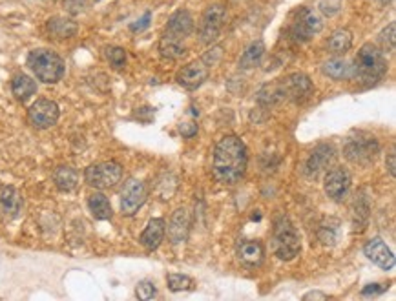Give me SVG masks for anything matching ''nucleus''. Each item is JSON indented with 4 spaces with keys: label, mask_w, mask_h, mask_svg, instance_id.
<instances>
[{
    "label": "nucleus",
    "mask_w": 396,
    "mask_h": 301,
    "mask_svg": "<svg viewBox=\"0 0 396 301\" xmlns=\"http://www.w3.org/2000/svg\"><path fill=\"white\" fill-rule=\"evenodd\" d=\"M247 146L236 135H226L214 148L212 170L219 183L236 184L247 172Z\"/></svg>",
    "instance_id": "1"
},
{
    "label": "nucleus",
    "mask_w": 396,
    "mask_h": 301,
    "mask_svg": "<svg viewBox=\"0 0 396 301\" xmlns=\"http://www.w3.org/2000/svg\"><path fill=\"white\" fill-rule=\"evenodd\" d=\"M386 71L387 61L378 46L371 43L363 44L353 64V79H358L365 85H374L386 75Z\"/></svg>",
    "instance_id": "2"
},
{
    "label": "nucleus",
    "mask_w": 396,
    "mask_h": 301,
    "mask_svg": "<svg viewBox=\"0 0 396 301\" xmlns=\"http://www.w3.org/2000/svg\"><path fill=\"white\" fill-rule=\"evenodd\" d=\"M28 66L34 71V75L46 85L59 82L64 77V70H66L62 57L53 50H47V47H37L29 53Z\"/></svg>",
    "instance_id": "3"
},
{
    "label": "nucleus",
    "mask_w": 396,
    "mask_h": 301,
    "mask_svg": "<svg viewBox=\"0 0 396 301\" xmlns=\"http://www.w3.org/2000/svg\"><path fill=\"white\" fill-rule=\"evenodd\" d=\"M272 249L274 254L281 261H293L302 252V241L296 228L287 216H279L274 223L272 232Z\"/></svg>",
    "instance_id": "4"
},
{
    "label": "nucleus",
    "mask_w": 396,
    "mask_h": 301,
    "mask_svg": "<svg viewBox=\"0 0 396 301\" xmlns=\"http://www.w3.org/2000/svg\"><path fill=\"white\" fill-rule=\"evenodd\" d=\"M86 183L95 190H108L115 184L121 183L123 179V166L115 161H104L88 166L85 172Z\"/></svg>",
    "instance_id": "5"
},
{
    "label": "nucleus",
    "mask_w": 396,
    "mask_h": 301,
    "mask_svg": "<svg viewBox=\"0 0 396 301\" xmlns=\"http://www.w3.org/2000/svg\"><path fill=\"white\" fill-rule=\"evenodd\" d=\"M380 152L376 137H371L367 133H356V137H351L344 148L345 159L354 163V165H365L371 163Z\"/></svg>",
    "instance_id": "6"
},
{
    "label": "nucleus",
    "mask_w": 396,
    "mask_h": 301,
    "mask_svg": "<svg viewBox=\"0 0 396 301\" xmlns=\"http://www.w3.org/2000/svg\"><path fill=\"white\" fill-rule=\"evenodd\" d=\"M226 22V10L223 4H212L203 13V19L199 24V38L203 44H212L219 35Z\"/></svg>",
    "instance_id": "7"
},
{
    "label": "nucleus",
    "mask_w": 396,
    "mask_h": 301,
    "mask_svg": "<svg viewBox=\"0 0 396 301\" xmlns=\"http://www.w3.org/2000/svg\"><path fill=\"white\" fill-rule=\"evenodd\" d=\"M323 29V19L321 15L314 10H300L296 13V20H294L291 34H293L294 41L298 43H307L311 41L314 35H318Z\"/></svg>",
    "instance_id": "8"
},
{
    "label": "nucleus",
    "mask_w": 396,
    "mask_h": 301,
    "mask_svg": "<svg viewBox=\"0 0 396 301\" xmlns=\"http://www.w3.org/2000/svg\"><path fill=\"white\" fill-rule=\"evenodd\" d=\"M147 201V189L139 179H128L121 190V212L124 216H133Z\"/></svg>",
    "instance_id": "9"
},
{
    "label": "nucleus",
    "mask_w": 396,
    "mask_h": 301,
    "mask_svg": "<svg viewBox=\"0 0 396 301\" xmlns=\"http://www.w3.org/2000/svg\"><path fill=\"white\" fill-rule=\"evenodd\" d=\"M59 106L57 103L50 99H38L31 104V108H29V121L34 124L35 128H50L57 123V119H59Z\"/></svg>",
    "instance_id": "10"
},
{
    "label": "nucleus",
    "mask_w": 396,
    "mask_h": 301,
    "mask_svg": "<svg viewBox=\"0 0 396 301\" xmlns=\"http://www.w3.org/2000/svg\"><path fill=\"white\" fill-rule=\"evenodd\" d=\"M283 91H285V101H305L312 94V80L305 73H291L285 79H281Z\"/></svg>",
    "instance_id": "11"
},
{
    "label": "nucleus",
    "mask_w": 396,
    "mask_h": 301,
    "mask_svg": "<svg viewBox=\"0 0 396 301\" xmlns=\"http://www.w3.org/2000/svg\"><path fill=\"white\" fill-rule=\"evenodd\" d=\"M351 189V175L347 170L335 168L327 172L323 179V190L330 199L342 201Z\"/></svg>",
    "instance_id": "12"
},
{
    "label": "nucleus",
    "mask_w": 396,
    "mask_h": 301,
    "mask_svg": "<svg viewBox=\"0 0 396 301\" xmlns=\"http://www.w3.org/2000/svg\"><path fill=\"white\" fill-rule=\"evenodd\" d=\"M363 252L369 258V261H373L376 267L383 268V270H393L396 265L395 254L391 252V249L383 243L382 237H373L369 240L363 247Z\"/></svg>",
    "instance_id": "13"
},
{
    "label": "nucleus",
    "mask_w": 396,
    "mask_h": 301,
    "mask_svg": "<svg viewBox=\"0 0 396 301\" xmlns=\"http://www.w3.org/2000/svg\"><path fill=\"white\" fill-rule=\"evenodd\" d=\"M208 79V66L203 61L189 62L181 68L175 75V80L186 89H198Z\"/></svg>",
    "instance_id": "14"
},
{
    "label": "nucleus",
    "mask_w": 396,
    "mask_h": 301,
    "mask_svg": "<svg viewBox=\"0 0 396 301\" xmlns=\"http://www.w3.org/2000/svg\"><path fill=\"white\" fill-rule=\"evenodd\" d=\"M335 159V148L330 145H320L311 152V156L305 163V174L309 177H316L320 175L327 166L330 165V161Z\"/></svg>",
    "instance_id": "15"
},
{
    "label": "nucleus",
    "mask_w": 396,
    "mask_h": 301,
    "mask_svg": "<svg viewBox=\"0 0 396 301\" xmlns=\"http://www.w3.org/2000/svg\"><path fill=\"white\" fill-rule=\"evenodd\" d=\"M237 258L241 263L249 265V267H258L263 263L265 259V247L258 240H247L241 241L237 247Z\"/></svg>",
    "instance_id": "16"
},
{
    "label": "nucleus",
    "mask_w": 396,
    "mask_h": 301,
    "mask_svg": "<svg viewBox=\"0 0 396 301\" xmlns=\"http://www.w3.org/2000/svg\"><path fill=\"white\" fill-rule=\"evenodd\" d=\"M165 234H166V223L165 219H150L147 225V228L142 230L141 234V245L145 247L147 250H156L159 249V245L163 243L165 240Z\"/></svg>",
    "instance_id": "17"
},
{
    "label": "nucleus",
    "mask_w": 396,
    "mask_h": 301,
    "mask_svg": "<svg viewBox=\"0 0 396 301\" xmlns=\"http://www.w3.org/2000/svg\"><path fill=\"white\" fill-rule=\"evenodd\" d=\"M190 228V216L186 212V208H177L170 219L168 225V237L174 245H179L186 240V234H189Z\"/></svg>",
    "instance_id": "18"
},
{
    "label": "nucleus",
    "mask_w": 396,
    "mask_h": 301,
    "mask_svg": "<svg viewBox=\"0 0 396 301\" xmlns=\"http://www.w3.org/2000/svg\"><path fill=\"white\" fill-rule=\"evenodd\" d=\"M193 31V19L186 10L175 11L166 24V34L177 38H186Z\"/></svg>",
    "instance_id": "19"
},
{
    "label": "nucleus",
    "mask_w": 396,
    "mask_h": 301,
    "mask_svg": "<svg viewBox=\"0 0 396 301\" xmlns=\"http://www.w3.org/2000/svg\"><path fill=\"white\" fill-rule=\"evenodd\" d=\"M46 34L55 41H68L77 34V24L68 17H52L46 22Z\"/></svg>",
    "instance_id": "20"
},
{
    "label": "nucleus",
    "mask_w": 396,
    "mask_h": 301,
    "mask_svg": "<svg viewBox=\"0 0 396 301\" xmlns=\"http://www.w3.org/2000/svg\"><path fill=\"white\" fill-rule=\"evenodd\" d=\"M323 73L335 80L353 79V62H349L344 57H332L323 64Z\"/></svg>",
    "instance_id": "21"
},
{
    "label": "nucleus",
    "mask_w": 396,
    "mask_h": 301,
    "mask_svg": "<svg viewBox=\"0 0 396 301\" xmlns=\"http://www.w3.org/2000/svg\"><path fill=\"white\" fill-rule=\"evenodd\" d=\"M258 103L263 106H274L285 101V91H283L281 80H274V82H265L260 89H258Z\"/></svg>",
    "instance_id": "22"
},
{
    "label": "nucleus",
    "mask_w": 396,
    "mask_h": 301,
    "mask_svg": "<svg viewBox=\"0 0 396 301\" xmlns=\"http://www.w3.org/2000/svg\"><path fill=\"white\" fill-rule=\"evenodd\" d=\"M88 208H90L91 216L95 219H99V221H106V219H112L113 216V210H112V205H110V199L101 192H95L91 193L90 198H88Z\"/></svg>",
    "instance_id": "23"
},
{
    "label": "nucleus",
    "mask_w": 396,
    "mask_h": 301,
    "mask_svg": "<svg viewBox=\"0 0 396 301\" xmlns=\"http://www.w3.org/2000/svg\"><path fill=\"white\" fill-rule=\"evenodd\" d=\"M11 91H13L15 99L20 101V103H26L29 97H34L37 94V82L31 77L20 73L11 82Z\"/></svg>",
    "instance_id": "24"
},
{
    "label": "nucleus",
    "mask_w": 396,
    "mask_h": 301,
    "mask_svg": "<svg viewBox=\"0 0 396 301\" xmlns=\"http://www.w3.org/2000/svg\"><path fill=\"white\" fill-rule=\"evenodd\" d=\"M53 181H55L57 189L62 192H73L79 184V174H77V170L70 168V166H59L53 174Z\"/></svg>",
    "instance_id": "25"
},
{
    "label": "nucleus",
    "mask_w": 396,
    "mask_h": 301,
    "mask_svg": "<svg viewBox=\"0 0 396 301\" xmlns=\"http://www.w3.org/2000/svg\"><path fill=\"white\" fill-rule=\"evenodd\" d=\"M327 47L336 57L344 55V53H347L353 47V34H351L349 29H336L335 34L329 37Z\"/></svg>",
    "instance_id": "26"
},
{
    "label": "nucleus",
    "mask_w": 396,
    "mask_h": 301,
    "mask_svg": "<svg viewBox=\"0 0 396 301\" xmlns=\"http://www.w3.org/2000/svg\"><path fill=\"white\" fill-rule=\"evenodd\" d=\"M265 55V44L263 41H256L245 50V53L240 59V70H252V68L260 66L261 59Z\"/></svg>",
    "instance_id": "27"
},
{
    "label": "nucleus",
    "mask_w": 396,
    "mask_h": 301,
    "mask_svg": "<svg viewBox=\"0 0 396 301\" xmlns=\"http://www.w3.org/2000/svg\"><path fill=\"white\" fill-rule=\"evenodd\" d=\"M184 52H186V50H184V46H183V38H177V37H174V35H168V34L161 38L159 53L165 57V59L175 61V59L183 57Z\"/></svg>",
    "instance_id": "28"
},
{
    "label": "nucleus",
    "mask_w": 396,
    "mask_h": 301,
    "mask_svg": "<svg viewBox=\"0 0 396 301\" xmlns=\"http://www.w3.org/2000/svg\"><path fill=\"white\" fill-rule=\"evenodd\" d=\"M0 207L8 216H17L22 207V199L13 186H4L0 190Z\"/></svg>",
    "instance_id": "29"
},
{
    "label": "nucleus",
    "mask_w": 396,
    "mask_h": 301,
    "mask_svg": "<svg viewBox=\"0 0 396 301\" xmlns=\"http://www.w3.org/2000/svg\"><path fill=\"white\" fill-rule=\"evenodd\" d=\"M168 288L172 292H183V291H192L193 288V279L184 276V274H168Z\"/></svg>",
    "instance_id": "30"
},
{
    "label": "nucleus",
    "mask_w": 396,
    "mask_h": 301,
    "mask_svg": "<svg viewBox=\"0 0 396 301\" xmlns=\"http://www.w3.org/2000/svg\"><path fill=\"white\" fill-rule=\"evenodd\" d=\"M104 53H106V59H108V62L115 70H123L124 64H126V52H124V47L108 46L104 50Z\"/></svg>",
    "instance_id": "31"
},
{
    "label": "nucleus",
    "mask_w": 396,
    "mask_h": 301,
    "mask_svg": "<svg viewBox=\"0 0 396 301\" xmlns=\"http://www.w3.org/2000/svg\"><path fill=\"white\" fill-rule=\"evenodd\" d=\"M395 31H396V26L395 22H391L387 28H383L382 31H380V35H378V43H380V46L383 47V52H389L393 53L395 52Z\"/></svg>",
    "instance_id": "32"
},
{
    "label": "nucleus",
    "mask_w": 396,
    "mask_h": 301,
    "mask_svg": "<svg viewBox=\"0 0 396 301\" xmlns=\"http://www.w3.org/2000/svg\"><path fill=\"white\" fill-rule=\"evenodd\" d=\"M156 294H157L156 285H154L152 281H148V279H142V281L137 283L135 296L139 298L141 301L152 300V298H156Z\"/></svg>",
    "instance_id": "33"
},
{
    "label": "nucleus",
    "mask_w": 396,
    "mask_h": 301,
    "mask_svg": "<svg viewBox=\"0 0 396 301\" xmlns=\"http://www.w3.org/2000/svg\"><path fill=\"white\" fill-rule=\"evenodd\" d=\"M339 8H342L339 0H323V2H321V6H320V10L323 11L325 15H329V17H332V15L338 13Z\"/></svg>",
    "instance_id": "34"
},
{
    "label": "nucleus",
    "mask_w": 396,
    "mask_h": 301,
    "mask_svg": "<svg viewBox=\"0 0 396 301\" xmlns=\"http://www.w3.org/2000/svg\"><path fill=\"white\" fill-rule=\"evenodd\" d=\"M387 285L386 283H374V285H367V287L362 291V296H378V294H382V292L387 291Z\"/></svg>",
    "instance_id": "35"
},
{
    "label": "nucleus",
    "mask_w": 396,
    "mask_h": 301,
    "mask_svg": "<svg viewBox=\"0 0 396 301\" xmlns=\"http://www.w3.org/2000/svg\"><path fill=\"white\" fill-rule=\"evenodd\" d=\"M179 133L183 137H186V139H190V137H193L196 133H198V126H196V123H181L179 124Z\"/></svg>",
    "instance_id": "36"
},
{
    "label": "nucleus",
    "mask_w": 396,
    "mask_h": 301,
    "mask_svg": "<svg viewBox=\"0 0 396 301\" xmlns=\"http://www.w3.org/2000/svg\"><path fill=\"white\" fill-rule=\"evenodd\" d=\"M150 19H152V15H150V11H148V13L142 15L141 20H137V22L132 24V31H142V29H145V28H148V24H150Z\"/></svg>",
    "instance_id": "37"
},
{
    "label": "nucleus",
    "mask_w": 396,
    "mask_h": 301,
    "mask_svg": "<svg viewBox=\"0 0 396 301\" xmlns=\"http://www.w3.org/2000/svg\"><path fill=\"white\" fill-rule=\"evenodd\" d=\"M387 170H389V174L395 177L396 175V156H395V148L391 150V154L387 156Z\"/></svg>",
    "instance_id": "38"
},
{
    "label": "nucleus",
    "mask_w": 396,
    "mask_h": 301,
    "mask_svg": "<svg viewBox=\"0 0 396 301\" xmlns=\"http://www.w3.org/2000/svg\"><path fill=\"white\" fill-rule=\"evenodd\" d=\"M327 294H323V292H309V294H305L303 296V300L309 301V300H327Z\"/></svg>",
    "instance_id": "39"
},
{
    "label": "nucleus",
    "mask_w": 396,
    "mask_h": 301,
    "mask_svg": "<svg viewBox=\"0 0 396 301\" xmlns=\"http://www.w3.org/2000/svg\"><path fill=\"white\" fill-rule=\"evenodd\" d=\"M378 2H380V4H383V6H386V4H391L393 0H378Z\"/></svg>",
    "instance_id": "40"
}]
</instances>
